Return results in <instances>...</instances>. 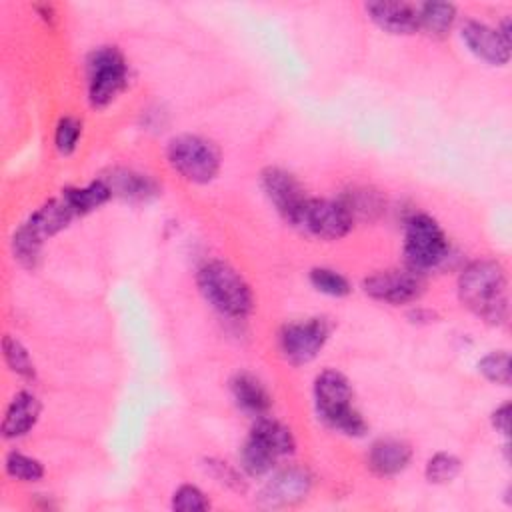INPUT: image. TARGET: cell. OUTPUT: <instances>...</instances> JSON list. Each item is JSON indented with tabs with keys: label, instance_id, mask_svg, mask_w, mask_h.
<instances>
[{
	"label": "cell",
	"instance_id": "6da1fadb",
	"mask_svg": "<svg viewBox=\"0 0 512 512\" xmlns=\"http://www.w3.org/2000/svg\"><path fill=\"white\" fill-rule=\"evenodd\" d=\"M508 280L496 260H474L458 278L460 302L488 324H504L508 318Z\"/></svg>",
	"mask_w": 512,
	"mask_h": 512
},
{
	"label": "cell",
	"instance_id": "7a4b0ae2",
	"mask_svg": "<svg viewBox=\"0 0 512 512\" xmlns=\"http://www.w3.org/2000/svg\"><path fill=\"white\" fill-rule=\"evenodd\" d=\"M352 386L338 370H322L314 380V402L320 420L346 436H364L368 424L352 406Z\"/></svg>",
	"mask_w": 512,
	"mask_h": 512
},
{
	"label": "cell",
	"instance_id": "3957f363",
	"mask_svg": "<svg viewBox=\"0 0 512 512\" xmlns=\"http://www.w3.org/2000/svg\"><path fill=\"white\" fill-rule=\"evenodd\" d=\"M76 218L70 204L60 194L58 198L48 200L38 210H34L26 222L18 226L12 234V254L24 266L34 270L40 262L42 244L46 238H52L64 230Z\"/></svg>",
	"mask_w": 512,
	"mask_h": 512
},
{
	"label": "cell",
	"instance_id": "277c9868",
	"mask_svg": "<svg viewBox=\"0 0 512 512\" xmlns=\"http://www.w3.org/2000/svg\"><path fill=\"white\" fill-rule=\"evenodd\" d=\"M198 288L212 308L228 318H244L252 312L254 296L244 276L222 260H210L198 270Z\"/></svg>",
	"mask_w": 512,
	"mask_h": 512
},
{
	"label": "cell",
	"instance_id": "5b68a950",
	"mask_svg": "<svg viewBox=\"0 0 512 512\" xmlns=\"http://www.w3.org/2000/svg\"><path fill=\"white\" fill-rule=\"evenodd\" d=\"M88 102L92 108H106L126 88L128 64L116 46L94 48L86 58Z\"/></svg>",
	"mask_w": 512,
	"mask_h": 512
},
{
	"label": "cell",
	"instance_id": "8992f818",
	"mask_svg": "<svg viewBox=\"0 0 512 512\" xmlns=\"http://www.w3.org/2000/svg\"><path fill=\"white\" fill-rule=\"evenodd\" d=\"M166 156L170 166L194 184H208L220 172V150L214 142L196 134L174 136L168 142Z\"/></svg>",
	"mask_w": 512,
	"mask_h": 512
},
{
	"label": "cell",
	"instance_id": "52a82bcc",
	"mask_svg": "<svg viewBox=\"0 0 512 512\" xmlns=\"http://www.w3.org/2000/svg\"><path fill=\"white\" fill-rule=\"evenodd\" d=\"M448 256V238L440 224L428 214H412L404 228V258L416 272L438 266Z\"/></svg>",
	"mask_w": 512,
	"mask_h": 512
},
{
	"label": "cell",
	"instance_id": "ba28073f",
	"mask_svg": "<svg viewBox=\"0 0 512 512\" xmlns=\"http://www.w3.org/2000/svg\"><path fill=\"white\" fill-rule=\"evenodd\" d=\"M362 288L372 300L400 306L416 302L422 296L424 280L422 274L412 268H390L364 278Z\"/></svg>",
	"mask_w": 512,
	"mask_h": 512
},
{
	"label": "cell",
	"instance_id": "9c48e42d",
	"mask_svg": "<svg viewBox=\"0 0 512 512\" xmlns=\"http://www.w3.org/2000/svg\"><path fill=\"white\" fill-rule=\"evenodd\" d=\"M330 324L324 318L290 322L280 330V350L290 364H306L316 358L330 338Z\"/></svg>",
	"mask_w": 512,
	"mask_h": 512
},
{
	"label": "cell",
	"instance_id": "30bf717a",
	"mask_svg": "<svg viewBox=\"0 0 512 512\" xmlns=\"http://www.w3.org/2000/svg\"><path fill=\"white\" fill-rule=\"evenodd\" d=\"M260 182H262L264 194L274 204L278 214L288 224L298 226L304 206L308 202V196H306L302 184L296 180V176L284 168L268 166L262 170Z\"/></svg>",
	"mask_w": 512,
	"mask_h": 512
},
{
	"label": "cell",
	"instance_id": "8fae6325",
	"mask_svg": "<svg viewBox=\"0 0 512 512\" xmlns=\"http://www.w3.org/2000/svg\"><path fill=\"white\" fill-rule=\"evenodd\" d=\"M354 218L342 200H326V198H308L304 212L300 216L298 228L318 236L322 240H338L352 230Z\"/></svg>",
	"mask_w": 512,
	"mask_h": 512
},
{
	"label": "cell",
	"instance_id": "7c38bea8",
	"mask_svg": "<svg viewBox=\"0 0 512 512\" xmlns=\"http://www.w3.org/2000/svg\"><path fill=\"white\" fill-rule=\"evenodd\" d=\"M460 36L468 50L488 64L502 66L510 58L512 42L506 40L498 32V28H492L478 20H466L460 28Z\"/></svg>",
	"mask_w": 512,
	"mask_h": 512
},
{
	"label": "cell",
	"instance_id": "4fadbf2b",
	"mask_svg": "<svg viewBox=\"0 0 512 512\" xmlns=\"http://www.w3.org/2000/svg\"><path fill=\"white\" fill-rule=\"evenodd\" d=\"M364 8L370 20L388 34L406 36L420 30L418 4L378 0V2H366Z\"/></svg>",
	"mask_w": 512,
	"mask_h": 512
},
{
	"label": "cell",
	"instance_id": "5bb4252c",
	"mask_svg": "<svg viewBox=\"0 0 512 512\" xmlns=\"http://www.w3.org/2000/svg\"><path fill=\"white\" fill-rule=\"evenodd\" d=\"M310 476L302 468H288L278 472L260 492V500L266 506H284L294 504L306 498L310 490Z\"/></svg>",
	"mask_w": 512,
	"mask_h": 512
},
{
	"label": "cell",
	"instance_id": "9a60e30c",
	"mask_svg": "<svg viewBox=\"0 0 512 512\" xmlns=\"http://www.w3.org/2000/svg\"><path fill=\"white\" fill-rule=\"evenodd\" d=\"M40 412H42V404H40L36 394L28 392V390L18 392L10 400V404H8L6 412H4L2 436L6 440L24 436L26 432H30L34 428V424L40 418Z\"/></svg>",
	"mask_w": 512,
	"mask_h": 512
},
{
	"label": "cell",
	"instance_id": "2e32d148",
	"mask_svg": "<svg viewBox=\"0 0 512 512\" xmlns=\"http://www.w3.org/2000/svg\"><path fill=\"white\" fill-rule=\"evenodd\" d=\"M410 460V444L396 438H382L374 442L368 452V466L378 476H396L408 468Z\"/></svg>",
	"mask_w": 512,
	"mask_h": 512
},
{
	"label": "cell",
	"instance_id": "e0dca14e",
	"mask_svg": "<svg viewBox=\"0 0 512 512\" xmlns=\"http://www.w3.org/2000/svg\"><path fill=\"white\" fill-rule=\"evenodd\" d=\"M230 390H232V396H234L236 404L244 412H250L254 416L266 414L270 404H272V398H270L268 390L264 388V384L248 372H238L230 380Z\"/></svg>",
	"mask_w": 512,
	"mask_h": 512
},
{
	"label": "cell",
	"instance_id": "ac0fdd59",
	"mask_svg": "<svg viewBox=\"0 0 512 512\" xmlns=\"http://www.w3.org/2000/svg\"><path fill=\"white\" fill-rule=\"evenodd\" d=\"M250 436H254L258 442H262L276 458L288 456L296 448V440H294L292 430L286 424H282L274 418L260 416L256 420V424L252 426Z\"/></svg>",
	"mask_w": 512,
	"mask_h": 512
},
{
	"label": "cell",
	"instance_id": "d6986e66",
	"mask_svg": "<svg viewBox=\"0 0 512 512\" xmlns=\"http://www.w3.org/2000/svg\"><path fill=\"white\" fill-rule=\"evenodd\" d=\"M112 196H122L128 200H146L156 194V182L144 174L132 170H112L110 176L102 178Z\"/></svg>",
	"mask_w": 512,
	"mask_h": 512
},
{
	"label": "cell",
	"instance_id": "ffe728a7",
	"mask_svg": "<svg viewBox=\"0 0 512 512\" xmlns=\"http://www.w3.org/2000/svg\"><path fill=\"white\" fill-rule=\"evenodd\" d=\"M456 20V6L450 2L418 4V24L432 38H444Z\"/></svg>",
	"mask_w": 512,
	"mask_h": 512
},
{
	"label": "cell",
	"instance_id": "44dd1931",
	"mask_svg": "<svg viewBox=\"0 0 512 512\" xmlns=\"http://www.w3.org/2000/svg\"><path fill=\"white\" fill-rule=\"evenodd\" d=\"M62 196L70 204V208L74 210L76 216H84V214L100 208L102 204H106L112 198V192H110L108 184L102 178H98L82 188H64Z\"/></svg>",
	"mask_w": 512,
	"mask_h": 512
},
{
	"label": "cell",
	"instance_id": "7402d4cb",
	"mask_svg": "<svg viewBox=\"0 0 512 512\" xmlns=\"http://www.w3.org/2000/svg\"><path fill=\"white\" fill-rule=\"evenodd\" d=\"M276 456L254 436H248L240 448V464L250 476H262L272 470Z\"/></svg>",
	"mask_w": 512,
	"mask_h": 512
},
{
	"label": "cell",
	"instance_id": "603a6c76",
	"mask_svg": "<svg viewBox=\"0 0 512 512\" xmlns=\"http://www.w3.org/2000/svg\"><path fill=\"white\" fill-rule=\"evenodd\" d=\"M2 350H4L6 364H8V368L14 374H18V376H22L26 380H34L36 378V366H34V362L30 358V352L26 350V346L18 338L6 334L4 340H2Z\"/></svg>",
	"mask_w": 512,
	"mask_h": 512
},
{
	"label": "cell",
	"instance_id": "cb8c5ba5",
	"mask_svg": "<svg viewBox=\"0 0 512 512\" xmlns=\"http://www.w3.org/2000/svg\"><path fill=\"white\" fill-rule=\"evenodd\" d=\"M462 468V462L458 456L450 452H436L424 468V476L430 484H448L452 482Z\"/></svg>",
	"mask_w": 512,
	"mask_h": 512
},
{
	"label": "cell",
	"instance_id": "d4e9b609",
	"mask_svg": "<svg viewBox=\"0 0 512 512\" xmlns=\"http://www.w3.org/2000/svg\"><path fill=\"white\" fill-rule=\"evenodd\" d=\"M342 200V204L348 208V212H350V216L356 220V218H372V216H376L378 212H382V208H384V204H382V198L376 194V192H372V190H368V188H364V190H352L350 194H346V196H342L340 198Z\"/></svg>",
	"mask_w": 512,
	"mask_h": 512
},
{
	"label": "cell",
	"instance_id": "484cf974",
	"mask_svg": "<svg viewBox=\"0 0 512 512\" xmlns=\"http://www.w3.org/2000/svg\"><path fill=\"white\" fill-rule=\"evenodd\" d=\"M4 468L10 478L20 482H38L44 476V466L40 460L22 452H10L4 460Z\"/></svg>",
	"mask_w": 512,
	"mask_h": 512
},
{
	"label": "cell",
	"instance_id": "4316f807",
	"mask_svg": "<svg viewBox=\"0 0 512 512\" xmlns=\"http://www.w3.org/2000/svg\"><path fill=\"white\" fill-rule=\"evenodd\" d=\"M310 284L328 296H346L350 292V282L332 268H312L310 270Z\"/></svg>",
	"mask_w": 512,
	"mask_h": 512
},
{
	"label": "cell",
	"instance_id": "83f0119b",
	"mask_svg": "<svg viewBox=\"0 0 512 512\" xmlns=\"http://www.w3.org/2000/svg\"><path fill=\"white\" fill-rule=\"evenodd\" d=\"M478 372L500 386H508L510 384V356L504 350L498 352H490L486 354L480 362H478Z\"/></svg>",
	"mask_w": 512,
	"mask_h": 512
},
{
	"label": "cell",
	"instance_id": "f1b7e54d",
	"mask_svg": "<svg viewBox=\"0 0 512 512\" xmlns=\"http://www.w3.org/2000/svg\"><path fill=\"white\" fill-rule=\"evenodd\" d=\"M82 136V122L74 116H64L58 120L56 124V132H54V146L60 154L68 156L76 150L78 140Z\"/></svg>",
	"mask_w": 512,
	"mask_h": 512
},
{
	"label": "cell",
	"instance_id": "f546056e",
	"mask_svg": "<svg viewBox=\"0 0 512 512\" xmlns=\"http://www.w3.org/2000/svg\"><path fill=\"white\" fill-rule=\"evenodd\" d=\"M172 508L180 512H200L210 508V500L198 486L182 484L172 496Z\"/></svg>",
	"mask_w": 512,
	"mask_h": 512
},
{
	"label": "cell",
	"instance_id": "4dcf8cb0",
	"mask_svg": "<svg viewBox=\"0 0 512 512\" xmlns=\"http://www.w3.org/2000/svg\"><path fill=\"white\" fill-rule=\"evenodd\" d=\"M210 468H212V474L226 486L234 488V490H244V482L240 478V474L226 462H216V460H208Z\"/></svg>",
	"mask_w": 512,
	"mask_h": 512
},
{
	"label": "cell",
	"instance_id": "1f68e13d",
	"mask_svg": "<svg viewBox=\"0 0 512 512\" xmlns=\"http://www.w3.org/2000/svg\"><path fill=\"white\" fill-rule=\"evenodd\" d=\"M492 426H494L500 434L508 436V432H510V404H508V402L502 404V406H498V408L492 412Z\"/></svg>",
	"mask_w": 512,
	"mask_h": 512
}]
</instances>
